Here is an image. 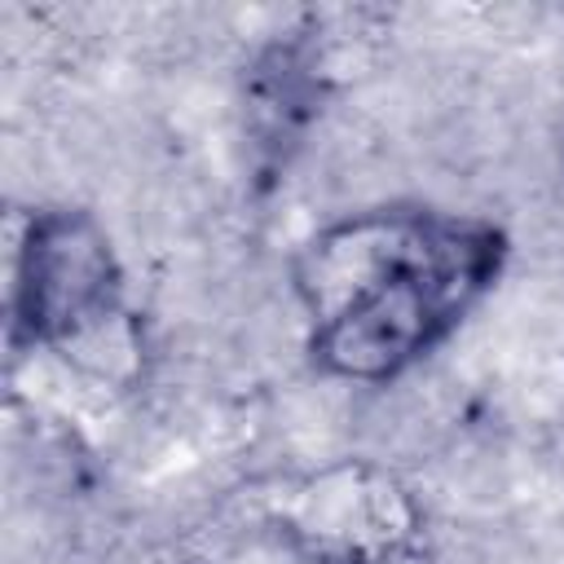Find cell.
Segmentation results:
<instances>
[{
    "mask_svg": "<svg viewBox=\"0 0 564 564\" xmlns=\"http://www.w3.org/2000/svg\"><path fill=\"white\" fill-rule=\"evenodd\" d=\"M507 234L485 216L366 207L322 225L295 256L308 361L348 383L419 366L498 282Z\"/></svg>",
    "mask_w": 564,
    "mask_h": 564,
    "instance_id": "1",
    "label": "cell"
},
{
    "mask_svg": "<svg viewBox=\"0 0 564 564\" xmlns=\"http://www.w3.org/2000/svg\"><path fill=\"white\" fill-rule=\"evenodd\" d=\"M9 344L13 352H53L110 388L137 375L141 330L123 264L93 212L40 207L26 216L9 269Z\"/></svg>",
    "mask_w": 564,
    "mask_h": 564,
    "instance_id": "2",
    "label": "cell"
},
{
    "mask_svg": "<svg viewBox=\"0 0 564 564\" xmlns=\"http://www.w3.org/2000/svg\"><path fill=\"white\" fill-rule=\"evenodd\" d=\"M273 529L304 564H401L419 551L423 511L397 471L335 458L278 494Z\"/></svg>",
    "mask_w": 564,
    "mask_h": 564,
    "instance_id": "3",
    "label": "cell"
}]
</instances>
